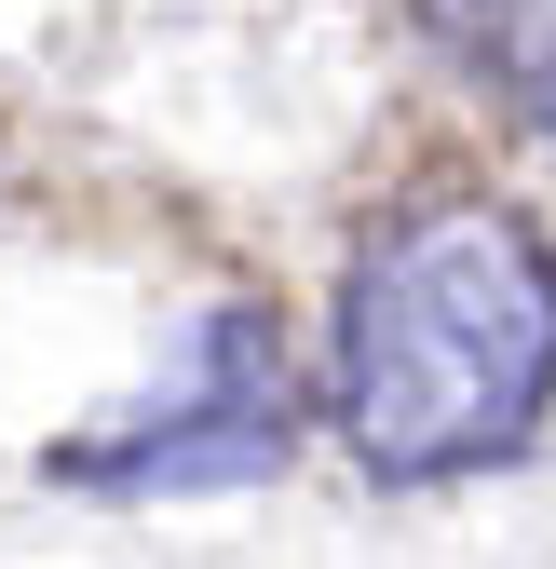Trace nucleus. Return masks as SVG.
<instances>
[{
    "label": "nucleus",
    "mask_w": 556,
    "mask_h": 569,
    "mask_svg": "<svg viewBox=\"0 0 556 569\" xmlns=\"http://www.w3.org/2000/svg\"><path fill=\"white\" fill-rule=\"evenodd\" d=\"M407 14L503 122L556 136V0H407Z\"/></svg>",
    "instance_id": "nucleus-3"
},
{
    "label": "nucleus",
    "mask_w": 556,
    "mask_h": 569,
    "mask_svg": "<svg viewBox=\"0 0 556 569\" xmlns=\"http://www.w3.org/2000/svg\"><path fill=\"white\" fill-rule=\"evenodd\" d=\"M299 352H286V312L271 299H218L177 352L163 380L136 393L122 420H82V435H54L41 475L82 488V502H203V488H271L299 461Z\"/></svg>",
    "instance_id": "nucleus-2"
},
{
    "label": "nucleus",
    "mask_w": 556,
    "mask_h": 569,
    "mask_svg": "<svg viewBox=\"0 0 556 569\" xmlns=\"http://www.w3.org/2000/svg\"><path fill=\"white\" fill-rule=\"evenodd\" d=\"M556 407V244L503 190H421L339 258L326 420L380 488L489 475Z\"/></svg>",
    "instance_id": "nucleus-1"
}]
</instances>
